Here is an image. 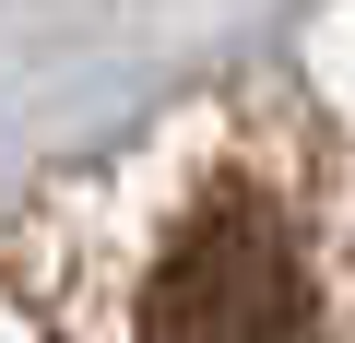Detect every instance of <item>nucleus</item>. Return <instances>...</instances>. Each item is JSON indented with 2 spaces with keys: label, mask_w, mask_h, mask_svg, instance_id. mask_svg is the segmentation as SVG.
<instances>
[{
  "label": "nucleus",
  "mask_w": 355,
  "mask_h": 343,
  "mask_svg": "<svg viewBox=\"0 0 355 343\" xmlns=\"http://www.w3.org/2000/svg\"><path fill=\"white\" fill-rule=\"evenodd\" d=\"M296 331H308L296 225L261 190H214L142 284V343H296Z\"/></svg>",
  "instance_id": "nucleus-1"
}]
</instances>
